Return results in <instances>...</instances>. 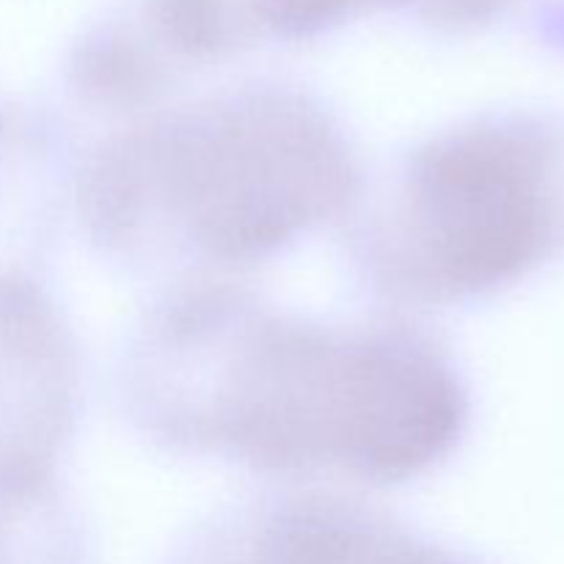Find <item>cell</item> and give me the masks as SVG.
<instances>
[{
	"label": "cell",
	"instance_id": "ba28073f",
	"mask_svg": "<svg viewBox=\"0 0 564 564\" xmlns=\"http://www.w3.org/2000/svg\"><path fill=\"white\" fill-rule=\"evenodd\" d=\"M424 20L441 28H474L507 9L510 0H411Z\"/></svg>",
	"mask_w": 564,
	"mask_h": 564
},
{
	"label": "cell",
	"instance_id": "52a82bcc",
	"mask_svg": "<svg viewBox=\"0 0 564 564\" xmlns=\"http://www.w3.org/2000/svg\"><path fill=\"white\" fill-rule=\"evenodd\" d=\"M0 564H86V543L53 471L0 468Z\"/></svg>",
	"mask_w": 564,
	"mask_h": 564
},
{
	"label": "cell",
	"instance_id": "3957f363",
	"mask_svg": "<svg viewBox=\"0 0 564 564\" xmlns=\"http://www.w3.org/2000/svg\"><path fill=\"white\" fill-rule=\"evenodd\" d=\"M564 242V132L494 116L444 132L402 174L383 235L391 286L427 301L488 295Z\"/></svg>",
	"mask_w": 564,
	"mask_h": 564
},
{
	"label": "cell",
	"instance_id": "277c9868",
	"mask_svg": "<svg viewBox=\"0 0 564 564\" xmlns=\"http://www.w3.org/2000/svg\"><path fill=\"white\" fill-rule=\"evenodd\" d=\"M72 405L69 328L36 281L0 275V468L53 471L72 430Z\"/></svg>",
	"mask_w": 564,
	"mask_h": 564
},
{
	"label": "cell",
	"instance_id": "6da1fadb",
	"mask_svg": "<svg viewBox=\"0 0 564 564\" xmlns=\"http://www.w3.org/2000/svg\"><path fill=\"white\" fill-rule=\"evenodd\" d=\"M132 372L154 430L279 474L416 477L468 416L460 378L422 336L308 325L226 292L149 325Z\"/></svg>",
	"mask_w": 564,
	"mask_h": 564
},
{
	"label": "cell",
	"instance_id": "8992f818",
	"mask_svg": "<svg viewBox=\"0 0 564 564\" xmlns=\"http://www.w3.org/2000/svg\"><path fill=\"white\" fill-rule=\"evenodd\" d=\"M391 0H149L152 28L187 58H215L264 39H301Z\"/></svg>",
	"mask_w": 564,
	"mask_h": 564
},
{
	"label": "cell",
	"instance_id": "5b68a950",
	"mask_svg": "<svg viewBox=\"0 0 564 564\" xmlns=\"http://www.w3.org/2000/svg\"><path fill=\"white\" fill-rule=\"evenodd\" d=\"M171 564H477L345 501H284L207 529Z\"/></svg>",
	"mask_w": 564,
	"mask_h": 564
},
{
	"label": "cell",
	"instance_id": "7a4b0ae2",
	"mask_svg": "<svg viewBox=\"0 0 564 564\" xmlns=\"http://www.w3.org/2000/svg\"><path fill=\"white\" fill-rule=\"evenodd\" d=\"M88 174V218L102 240L171 246L202 262L279 251L356 193L339 127L281 88L209 99L124 135Z\"/></svg>",
	"mask_w": 564,
	"mask_h": 564
}]
</instances>
